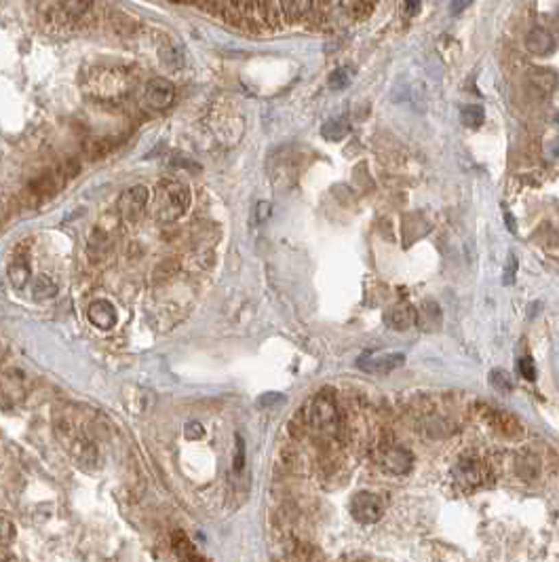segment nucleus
<instances>
[{"mask_svg":"<svg viewBox=\"0 0 559 562\" xmlns=\"http://www.w3.org/2000/svg\"><path fill=\"white\" fill-rule=\"evenodd\" d=\"M190 201H192L190 186L180 180L165 178L154 188V210L160 220L182 218L188 212Z\"/></svg>","mask_w":559,"mask_h":562,"instance_id":"obj_1","label":"nucleus"},{"mask_svg":"<svg viewBox=\"0 0 559 562\" xmlns=\"http://www.w3.org/2000/svg\"><path fill=\"white\" fill-rule=\"evenodd\" d=\"M85 89L99 100H117L127 93L129 76L121 68H99L85 82Z\"/></svg>","mask_w":559,"mask_h":562,"instance_id":"obj_2","label":"nucleus"},{"mask_svg":"<svg viewBox=\"0 0 559 562\" xmlns=\"http://www.w3.org/2000/svg\"><path fill=\"white\" fill-rule=\"evenodd\" d=\"M306 416H309V427L317 431L335 434L340 429V412L329 391H321L311 402V406L306 408Z\"/></svg>","mask_w":559,"mask_h":562,"instance_id":"obj_3","label":"nucleus"},{"mask_svg":"<svg viewBox=\"0 0 559 562\" xmlns=\"http://www.w3.org/2000/svg\"><path fill=\"white\" fill-rule=\"evenodd\" d=\"M452 475H454L456 486L462 493H473L475 488H479V486H484L488 482L490 469H488V465L484 461L466 457V459H462V461L456 463Z\"/></svg>","mask_w":559,"mask_h":562,"instance_id":"obj_4","label":"nucleus"},{"mask_svg":"<svg viewBox=\"0 0 559 562\" xmlns=\"http://www.w3.org/2000/svg\"><path fill=\"white\" fill-rule=\"evenodd\" d=\"M176 100V85L171 80L167 78H152L144 85V91H142V104L148 108V110H154V112H160V110H167Z\"/></svg>","mask_w":559,"mask_h":562,"instance_id":"obj_5","label":"nucleus"},{"mask_svg":"<svg viewBox=\"0 0 559 562\" xmlns=\"http://www.w3.org/2000/svg\"><path fill=\"white\" fill-rule=\"evenodd\" d=\"M350 514L359 524H376L384 516V503L378 495L374 493H357L350 501Z\"/></svg>","mask_w":559,"mask_h":562,"instance_id":"obj_6","label":"nucleus"},{"mask_svg":"<svg viewBox=\"0 0 559 562\" xmlns=\"http://www.w3.org/2000/svg\"><path fill=\"white\" fill-rule=\"evenodd\" d=\"M148 201H150V192L146 186L142 184H137V186H131L127 188L123 194H121V199H119V212L121 216L127 220V222H137L139 218L144 216L146 207H148Z\"/></svg>","mask_w":559,"mask_h":562,"instance_id":"obj_7","label":"nucleus"},{"mask_svg":"<svg viewBox=\"0 0 559 562\" xmlns=\"http://www.w3.org/2000/svg\"><path fill=\"white\" fill-rule=\"evenodd\" d=\"M405 363L403 353H390V351H380V353H368L357 359V368L363 372H390L397 370L399 366Z\"/></svg>","mask_w":559,"mask_h":562,"instance_id":"obj_8","label":"nucleus"},{"mask_svg":"<svg viewBox=\"0 0 559 562\" xmlns=\"http://www.w3.org/2000/svg\"><path fill=\"white\" fill-rule=\"evenodd\" d=\"M27 393V379L21 370L11 368L0 372V396L7 402H19Z\"/></svg>","mask_w":559,"mask_h":562,"instance_id":"obj_9","label":"nucleus"},{"mask_svg":"<svg viewBox=\"0 0 559 562\" xmlns=\"http://www.w3.org/2000/svg\"><path fill=\"white\" fill-rule=\"evenodd\" d=\"M30 245V241H23L17 245L15 254L9 262V279L15 288H23L27 286V281H30V258H27V251L25 247Z\"/></svg>","mask_w":559,"mask_h":562,"instance_id":"obj_10","label":"nucleus"},{"mask_svg":"<svg viewBox=\"0 0 559 562\" xmlns=\"http://www.w3.org/2000/svg\"><path fill=\"white\" fill-rule=\"evenodd\" d=\"M110 247H112V239H110V233L104 229V227H95L89 237H87V245H85V254H87V260L91 265H99L108 258L110 254Z\"/></svg>","mask_w":559,"mask_h":562,"instance_id":"obj_11","label":"nucleus"},{"mask_svg":"<svg viewBox=\"0 0 559 562\" xmlns=\"http://www.w3.org/2000/svg\"><path fill=\"white\" fill-rule=\"evenodd\" d=\"M380 465L388 473L405 475L412 469V455L401 446H388L386 451H382V455H380Z\"/></svg>","mask_w":559,"mask_h":562,"instance_id":"obj_12","label":"nucleus"},{"mask_svg":"<svg viewBox=\"0 0 559 562\" xmlns=\"http://www.w3.org/2000/svg\"><path fill=\"white\" fill-rule=\"evenodd\" d=\"M87 319L95 328H99V330H112V328L117 326V322H119V313H117V308H115V304H112V302H108V300H95L87 308Z\"/></svg>","mask_w":559,"mask_h":562,"instance_id":"obj_13","label":"nucleus"},{"mask_svg":"<svg viewBox=\"0 0 559 562\" xmlns=\"http://www.w3.org/2000/svg\"><path fill=\"white\" fill-rule=\"evenodd\" d=\"M418 322L416 308L409 304H395L393 308H388L384 313V324L393 330H407Z\"/></svg>","mask_w":559,"mask_h":562,"instance_id":"obj_14","label":"nucleus"},{"mask_svg":"<svg viewBox=\"0 0 559 562\" xmlns=\"http://www.w3.org/2000/svg\"><path fill=\"white\" fill-rule=\"evenodd\" d=\"M525 47L534 55H551L555 51V36L545 27H534L525 36Z\"/></svg>","mask_w":559,"mask_h":562,"instance_id":"obj_15","label":"nucleus"},{"mask_svg":"<svg viewBox=\"0 0 559 562\" xmlns=\"http://www.w3.org/2000/svg\"><path fill=\"white\" fill-rule=\"evenodd\" d=\"M171 541H174V550H176V554L180 556L182 562H205V558L199 556V552L194 550V546L190 543V539H188L186 532L176 530V532H174V537H171Z\"/></svg>","mask_w":559,"mask_h":562,"instance_id":"obj_16","label":"nucleus"},{"mask_svg":"<svg viewBox=\"0 0 559 562\" xmlns=\"http://www.w3.org/2000/svg\"><path fill=\"white\" fill-rule=\"evenodd\" d=\"M158 60L165 68L169 70H180L184 66V51L176 43H163L158 47Z\"/></svg>","mask_w":559,"mask_h":562,"instance_id":"obj_17","label":"nucleus"},{"mask_svg":"<svg viewBox=\"0 0 559 562\" xmlns=\"http://www.w3.org/2000/svg\"><path fill=\"white\" fill-rule=\"evenodd\" d=\"M488 414H490V423H492V427H496L498 431L507 434V436H517V434L521 431L519 423H517V420H515L513 416H509L507 412L490 410Z\"/></svg>","mask_w":559,"mask_h":562,"instance_id":"obj_18","label":"nucleus"},{"mask_svg":"<svg viewBox=\"0 0 559 562\" xmlns=\"http://www.w3.org/2000/svg\"><path fill=\"white\" fill-rule=\"evenodd\" d=\"M348 131H350V125H348V121L342 119V117L329 119V121L323 125V129H321L323 137H325V139H331V142H338V139H342Z\"/></svg>","mask_w":559,"mask_h":562,"instance_id":"obj_19","label":"nucleus"},{"mask_svg":"<svg viewBox=\"0 0 559 562\" xmlns=\"http://www.w3.org/2000/svg\"><path fill=\"white\" fill-rule=\"evenodd\" d=\"M32 296L36 300H49V298H55L58 296V286H55V281L47 275H40L34 279V286H32Z\"/></svg>","mask_w":559,"mask_h":562,"instance_id":"obj_20","label":"nucleus"},{"mask_svg":"<svg viewBox=\"0 0 559 562\" xmlns=\"http://www.w3.org/2000/svg\"><path fill=\"white\" fill-rule=\"evenodd\" d=\"M353 78H355V68L342 66V68H335V70L329 74L327 85H329V89H333V91H340V89H346V87L350 85Z\"/></svg>","mask_w":559,"mask_h":562,"instance_id":"obj_21","label":"nucleus"},{"mask_svg":"<svg viewBox=\"0 0 559 562\" xmlns=\"http://www.w3.org/2000/svg\"><path fill=\"white\" fill-rule=\"evenodd\" d=\"M484 119H486V110H484L481 106H477V104L464 106V108L460 110V121H462V125H466V127H471V129H477V127L484 123Z\"/></svg>","mask_w":559,"mask_h":562,"instance_id":"obj_22","label":"nucleus"},{"mask_svg":"<svg viewBox=\"0 0 559 562\" xmlns=\"http://www.w3.org/2000/svg\"><path fill=\"white\" fill-rule=\"evenodd\" d=\"M490 383H492L496 389H500V391H513V387H515L511 374L505 372L502 368H496V370L490 372Z\"/></svg>","mask_w":559,"mask_h":562,"instance_id":"obj_23","label":"nucleus"},{"mask_svg":"<svg viewBox=\"0 0 559 562\" xmlns=\"http://www.w3.org/2000/svg\"><path fill=\"white\" fill-rule=\"evenodd\" d=\"M517 471L523 475V477H532V475H536L538 473V461H536V457H532V455H523V457H519L517 459Z\"/></svg>","mask_w":559,"mask_h":562,"instance_id":"obj_24","label":"nucleus"},{"mask_svg":"<svg viewBox=\"0 0 559 562\" xmlns=\"http://www.w3.org/2000/svg\"><path fill=\"white\" fill-rule=\"evenodd\" d=\"M517 368H519V374L527 381H534L536 379V366H534V359L525 355L517 361Z\"/></svg>","mask_w":559,"mask_h":562,"instance_id":"obj_25","label":"nucleus"},{"mask_svg":"<svg viewBox=\"0 0 559 562\" xmlns=\"http://www.w3.org/2000/svg\"><path fill=\"white\" fill-rule=\"evenodd\" d=\"M344 9H348V11H353V15L355 17H366V15H370L374 9H376V5L374 3H344L342 5Z\"/></svg>","mask_w":559,"mask_h":562,"instance_id":"obj_26","label":"nucleus"},{"mask_svg":"<svg viewBox=\"0 0 559 562\" xmlns=\"http://www.w3.org/2000/svg\"><path fill=\"white\" fill-rule=\"evenodd\" d=\"M184 436L188 440H201L205 436V427L199 423V420H190V423H186V427H184Z\"/></svg>","mask_w":559,"mask_h":562,"instance_id":"obj_27","label":"nucleus"},{"mask_svg":"<svg viewBox=\"0 0 559 562\" xmlns=\"http://www.w3.org/2000/svg\"><path fill=\"white\" fill-rule=\"evenodd\" d=\"M233 467H235L237 473H241L243 467H245V440L241 436H237V455H235Z\"/></svg>","mask_w":559,"mask_h":562,"instance_id":"obj_28","label":"nucleus"},{"mask_svg":"<svg viewBox=\"0 0 559 562\" xmlns=\"http://www.w3.org/2000/svg\"><path fill=\"white\" fill-rule=\"evenodd\" d=\"M515 273H517V256L511 254L509 260H507V267H505V277H502V284L511 286L513 281H515Z\"/></svg>","mask_w":559,"mask_h":562,"instance_id":"obj_29","label":"nucleus"},{"mask_svg":"<svg viewBox=\"0 0 559 562\" xmlns=\"http://www.w3.org/2000/svg\"><path fill=\"white\" fill-rule=\"evenodd\" d=\"M268 216H270V203H268V201H260L258 207H256V218H258V222H264Z\"/></svg>","mask_w":559,"mask_h":562,"instance_id":"obj_30","label":"nucleus"},{"mask_svg":"<svg viewBox=\"0 0 559 562\" xmlns=\"http://www.w3.org/2000/svg\"><path fill=\"white\" fill-rule=\"evenodd\" d=\"M283 400H285V398L281 396V393H268V396H262V398H260V404L266 406V402H270L268 406H272V402H283Z\"/></svg>","mask_w":559,"mask_h":562,"instance_id":"obj_31","label":"nucleus"},{"mask_svg":"<svg viewBox=\"0 0 559 562\" xmlns=\"http://www.w3.org/2000/svg\"><path fill=\"white\" fill-rule=\"evenodd\" d=\"M401 9H403L407 15H414V13H418V11L423 9V5H420V3H403Z\"/></svg>","mask_w":559,"mask_h":562,"instance_id":"obj_32","label":"nucleus"},{"mask_svg":"<svg viewBox=\"0 0 559 562\" xmlns=\"http://www.w3.org/2000/svg\"><path fill=\"white\" fill-rule=\"evenodd\" d=\"M466 7H471V5H468V3H454V5H452V13L456 15L458 11H464Z\"/></svg>","mask_w":559,"mask_h":562,"instance_id":"obj_33","label":"nucleus"}]
</instances>
